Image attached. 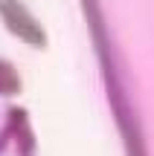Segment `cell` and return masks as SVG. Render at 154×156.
Masks as SVG:
<instances>
[{
	"label": "cell",
	"instance_id": "obj_1",
	"mask_svg": "<svg viewBox=\"0 0 154 156\" xmlns=\"http://www.w3.org/2000/svg\"><path fill=\"white\" fill-rule=\"evenodd\" d=\"M17 90V75L12 67H6V64H0V93H15Z\"/></svg>",
	"mask_w": 154,
	"mask_h": 156
}]
</instances>
